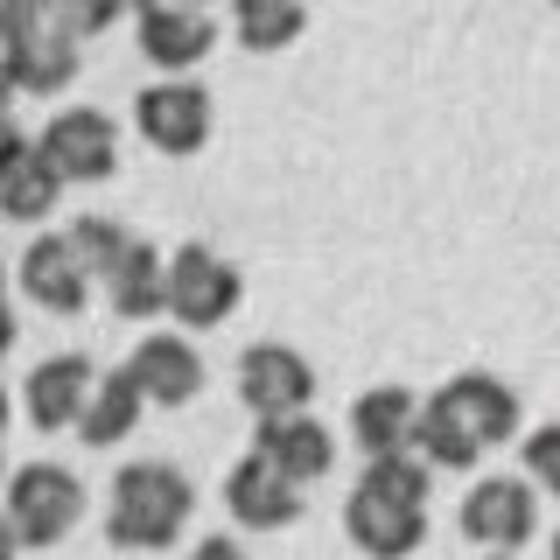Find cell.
Instances as JSON below:
<instances>
[{
    "instance_id": "1",
    "label": "cell",
    "mask_w": 560,
    "mask_h": 560,
    "mask_svg": "<svg viewBox=\"0 0 560 560\" xmlns=\"http://www.w3.org/2000/svg\"><path fill=\"white\" fill-rule=\"evenodd\" d=\"M518 393L490 372H455L448 385H434L420 399V420H413V455L428 469H477L490 448H504L518 434Z\"/></svg>"
},
{
    "instance_id": "2",
    "label": "cell",
    "mask_w": 560,
    "mask_h": 560,
    "mask_svg": "<svg viewBox=\"0 0 560 560\" xmlns=\"http://www.w3.org/2000/svg\"><path fill=\"white\" fill-rule=\"evenodd\" d=\"M428 490L434 469L420 455H385V463H364V477L350 483L343 498V533L358 553L372 560H407L428 539Z\"/></svg>"
},
{
    "instance_id": "3",
    "label": "cell",
    "mask_w": 560,
    "mask_h": 560,
    "mask_svg": "<svg viewBox=\"0 0 560 560\" xmlns=\"http://www.w3.org/2000/svg\"><path fill=\"white\" fill-rule=\"evenodd\" d=\"M189 512H197V483L175 463H154L140 455L113 477V504H105V539L119 553H168L183 539Z\"/></svg>"
},
{
    "instance_id": "4",
    "label": "cell",
    "mask_w": 560,
    "mask_h": 560,
    "mask_svg": "<svg viewBox=\"0 0 560 560\" xmlns=\"http://www.w3.org/2000/svg\"><path fill=\"white\" fill-rule=\"evenodd\" d=\"M0 63H8L22 98H57L84 70L78 43L57 28L49 0H0Z\"/></svg>"
},
{
    "instance_id": "5",
    "label": "cell",
    "mask_w": 560,
    "mask_h": 560,
    "mask_svg": "<svg viewBox=\"0 0 560 560\" xmlns=\"http://www.w3.org/2000/svg\"><path fill=\"white\" fill-rule=\"evenodd\" d=\"M0 518L22 547H57V539L78 533L84 518V483L78 469L63 463H22L8 469V498H0Z\"/></svg>"
},
{
    "instance_id": "6",
    "label": "cell",
    "mask_w": 560,
    "mask_h": 560,
    "mask_svg": "<svg viewBox=\"0 0 560 560\" xmlns=\"http://www.w3.org/2000/svg\"><path fill=\"white\" fill-rule=\"evenodd\" d=\"M35 162H43L57 183H105V175L119 168V127L113 113H98V105H63V113L43 119V133H35Z\"/></svg>"
},
{
    "instance_id": "7",
    "label": "cell",
    "mask_w": 560,
    "mask_h": 560,
    "mask_svg": "<svg viewBox=\"0 0 560 560\" xmlns=\"http://www.w3.org/2000/svg\"><path fill=\"white\" fill-rule=\"evenodd\" d=\"M245 302V280L238 267L224 253H210L203 238H189V245H175L168 253V315L183 329H218V323H232Z\"/></svg>"
},
{
    "instance_id": "8",
    "label": "cell",
    "mask_w": 560,
    "mask_h": 560,
    "mask_svg": "<svg viewBox=\"0 0 560 560\" xmlns=\"http://www.w3.org/2000/svg\"><path fill=\"white\" fill-rule=\"evenodd\" d=\"M133 127H140V140H148L154 154L183 162V154H203L210 148L218 113H210V92H203L197 78H154L148 92L133 98Z\"/></svg>"
},
{
    "instance_id": "9",
    "label": "cell",
    "mask_w": 560,
    "mask_h": 560,
    "mask_svg": "<svg viewBox=\"0 0 560 560\" xmlns=\"http://www.w3.org/2000/svg\"><path fill=\"white\" fill-rule=\"evenodd\" d=\"M463 533L477 539L483 553H518L525 539L539 533V490L512 477V469H498V477H477L463 498Z\"/></svg>"
},
{
    "instance_id": "10",
    "label": "cell",
    "mask_w": 560,
    "mask_h": 560,
    "mask_svg": "<svg viewBox=\"0 0 560 560\" xmlns=\"http://www.w3.org/2000/svg\"><path fill=\"white\" fill-rule=\"evenodd\" d=\"M238 399L253 407V420H280V413H308V399H315V364L302 358L294 343H253L238 358Z\"/></svg>"
},
{
    "instance_id": "11",
    "label": "cell",
    "mask_w": 560,
    "mask_h": 560,
    "mask_svg": "<svg viewBox=\"0 0 560 560\" xmlns=\"http://www.w3.org/2000/svg\"><path fill=\"white\" fill-rule=\"evenodd\" d=\"M133 43L162 78H189L218 43V22L203 8H183V0H148V8H133Z\"/></svg>"
},
{
    "instance_id": "12",
    "label": "cell",
    "mask_w": 560,
    "mask_h": 560,
    "mask_svg": "<svg viewBox=\"0 0 560 560\" xmlns=\"http://www.w3.org/2000/svg\"><path fill=\"white\" fill-rule=\"evenodd\" d=\"M245 455H259L273 477H288L302 490V483L337 469V434H329L315 413H280V420H253V448Z\"/></svg>"
},
{
    "instance_id": "13",
    "label": "cell",
    "mask_w": 560,
    "mask_h": 560,
    "mask_svg": "<svg viewBox=\"0 0 560 560\" xmlns=\"http://www.w3.org/2000/svg\"><path fill=\"white\" fill-rule=\"evenodd\" d=\"M92 385H98V364L84 358V350H57V358H43V364L28 372V385H22L28 428H35V434L78 428V413H84V399H92Z\"/></svg>"
},
{
    "instance_id": "14",
    "label": "cell",
    "mask_w": 560,
    "mask_h": 560,
    "mask_svg": "<svg viewBox=\"0 0 560 560\" xmlns=\"http://www.w3.org/2000/svg\"><path fill=\"white\" fill-rule=\"evenodd\" d=\"M119 372L133 378V393L148 399V407H189V399L203 393V358H197V343L189 337H140L133 343V358L119 364Z\"/></svg>"
},
{
    "instance_id": "15",
    "label": "cell",
    "mask_w": 560,
    "mask_h": 560,
    "mask_svg": "<svg viewBox=\"0 0 560 560\" xmlns=\"http://www.w3.org/2000/svg\"><path fill=\"white\" fill-rule=\"evenodd\" d=\"M413 420H420V393H407V385H372V393L350 399V442H358L364 463L413 455Z\"/></svg>"
},
{
    "instance_id": "16",
    "label": "cell",
    "mask_w": 560,
    "mask_h": 560,
    "mask_svg": "<svg viewBox=\"0 0 560 560\" xmlns=\"http://www.w3.org/2000/svg\"><path fill=\"white\" fill-rule=\"evenodd\" d=\"M14 280H22V294H28L35 308H49V315H78L84 302H92V273L70 259L63 232L28 238V253H22V267H14Z\"/></svg>"
},
{
    "instance_id": "17",
    "label": "cell",
    "mask_w": 560,
    "mask_h": 560,
    "mask_svg": "<svg viewBox=\"0 0 560 560\" xmlns=\"http://www.w3.org/2000/svg\"><path fill=\"white\" fill-rule=\"evenodd\" d=\"M224 512L245 533H280V525L302 518V490L288 477H273L259 455H245V463H232V477H224Z\"/></svg>"
},
{
    "instance_id": "18",
    "label": "cell",
    "mask_w": 560,
    "mask_h": 560,
    "mask_svg": "<svg viewBox=\"0 0 560 560\" xmlns=\"http://www.w3.org/2000/svg\"><path fill=\"white\" fill-rule=\"evenodd\" d=\"M105 302H113L119 323H154L168 302V259L154 253L148 238H133L127 253L113 259V273H105Z\"/></svg>"
},
{
    "instance_id": "19",
    "label": "cell",
    "mask_w": 560,
    "mask_h": 560,
    "mask_svg": "<svg viewBox=\"0 0 560 560\" xmlns=\"http://www.w3.org/2000/svg\"><path fill=\"white\" fill-rule=\"evenodd\" d=\"M140 413H148V399L133 393V378H127V372H98L92 399H84V413H78L84 448H119V442L140 428Z\"/></svg>"
},
{
    "instance_id": "20",
    "label": "cell",
    "mask_w": 560,
    "mask_h": 560,
    "mask_svg": "<svg viewBox=\"0 0 560 560\" xmlns=\"http://www.w3.org/2000/svg\"><path fill=\"white\" fill-rule=\"evenodd\" d=\"M302 28H308L302 0H238V8H232V35H238V49H253V57L288 49Z\"/></svg>"
},
{
    "instance_id": "21",
    "label": "cell",
    "mask_w": 560,
    "mask_h": 560,
    "mask_svg": "<svg viewBox=\"0 0 560 560\" xmlns=\"http://www.w3.org/2000/svg\"><path fill=\"white\" fill-rule=\"evenodd\" d=\"M63 245H70V259H78L92 280H105V273H113V259L133 245V232H127V224H113L105 210H84V218L63 224Z\"/></svg>"
},
{
    "instance_id": "22",
    "label": "cell",
    "mask_w": 560,
    "mask_h": 560,
    "mask_svg": "<svg viewBox=\"0 0 560 560\" xmlns=\"http://www.w3.org/2000/svg\"><path fill=\"white\" fill-rule=\"evenodd\" d=\"M57 197H63V183L49 175L43 162H35V148H28V162L0 183V218H14V224H43L49 210H57Z\"/></svg>"
},
{
    "instance_id": "23",
    "label": "cell",
    "mask_w": 560,
    "mask_h": 560,
    "mask_svg": "<svg viewBox=\"0 0 560 560\" xmlns=\"http://www.w3.org/2000/svg\"><path fill=\"white\" fill-rule=\"evenodd\" d=\"M518 455H525V483H533L539 498H560V420H539Z\"/></svg>"
},
{
    "instance_id": "24",
    "label": "cell",
    "mask_w": 560,
    "mask_h": 560,
    "mask_svg": "<svg viewBox=\"0 0 560 560\" xmlns=\"http://www.w3.org/2000/svg\"><path fill=\"white\" fill-rule=\"evenodd\" d=\"M49 14H57V28L84 49V35H98V28L119 22V0H49Z\"/></svg>"
},
{
    "instance_id": "25",
    "label": "cell",
    "mask_w": 560,
    "mask_h": 560,
    "mask_svg": "<svg viewBox=\"0 0 560 560\" xmlns=\"http://www.w3.org/2000/svg\"><path fill=\"white\" fill-rule=\"evenodd\" d=\"M28 148H35V140H28L22 127H14V119H0V183H8V175L28 162Z\"/></svg>"
},
{
    "instance_id": "26",
    "label": "cell",
    "mask_w": 560,
    "mask_h": 560,
    "mask_svg": "<svg viewBox=\"0 0 560 560\" xmlns=\"http://www.w3.org/2000/svg\"><path fill=\"white\" fill-rule=\"evenodd\" d=\"M189 560H253L238 547V539H224V533H210V539H197V547H189Z\"/></svg>"
},
{
    "instance_id": "27",
    "label": "cell",
    "mask_w": 560,
    "mask_h": 560,
    "mask_svg": "<svg viewBox=\"0 0 560 560\" xmlns=\"http://www.w3.org/2000/svg\"><path fill=\"white\" fill-rule=\"evenodd\" d=\"M14 337H22V323H14V308L0 302V358H8V350H14Z\"/></svg>"
},
{
    "instance_id": "28",
    "label": "cell",
    "mask_w": 560,
    "mask_h": 560,
    "mask_svg": "<svg viewBox=\"0 0 560 560\" xmlns=\"http://www.w3.org/2000/svg\"><path fill=\"white\" fill-rule=\"evenodd\" d=\"M14 98H22V92H14V78H8V63H0V119H14Z\"/></svg>"
},
{
    "instance_id": "29",
    "label": "cell",
    "mask_w": 560,
    "mask_h": 560,
    "mask_svg": "<svg viewBox=\"0 0 560 560\" xmlns=\"http://www.w3.org/2000/svg\"><path fill=\"white\" fill-rule=\"evenodd\" d=\"M0 560H22V539L8 533V518H0Z\"/></svg>"
},
{
    "instance_id": "30",
    "label": "cell",
    "mask_w": 560,
    "mask_h": 560,
    "mask_svg": "<svg viewBox=\"0 0 560 560\" xmlns=\"http://www.w3.org/2000/svg\"><path fill=\"white\" fill-rule=\"evenodd\" d=\"M8 420H14V407H8V393H0V434H8Z\"/></svg>"
},
{
    "instance_id": "31",
    "label": "cell",
    "mask_w": 560,
    "mask_h": 560,
    "mask_svg": "<svg viewBox=\"0 0 560 560\" xmlns=\"http://www.w3.org/2000/svg\"><path fill=\"white\" fill-rule=\"evenodd\" d=\"M547 560H560V525H553V547H547Z\"/></svg>"
},
{
    "instance_id": "32",
    "label": "cell",
    "mask_w": 560,
    "mask_h": 560,
    "mask_svg": "<svg viewBox=\"0 0 560 560\" xmlns=\"http://www.w3.org/2000/svg\"><path fill=\"white\" fill-rule=\"evenodd\" d=\"M0 302H8V267H0Z\"/></svg>"
},
{
    "instance_id": "33",
    "label": "cell",
    "mask_w": 560,
    "mask_h": 560,
    "mask_svg": "<svg viewBox=\"0 0 560 560\" xmlns=\"http://www.w3.org/2000/svg\"><path fill=\"white\" fill-rule=\"evenodd\" d=\"M483 560H518V553H483Z\"/></svg>"
},
{
    "instance_id": "34",
    "label": "cell",
    "mask_w": 560,
    "mask_h": 560,
    "mask_svg": "<svg viewBox=\"0 0 560 560\" xmlns=\"http://www.w3.org/2000/svg\"><path fill=\"white\" fill-rule=\"evenodd\" d=\"M0 477H8V469H0Z\"/></svg>"
}]
</instances>
